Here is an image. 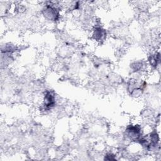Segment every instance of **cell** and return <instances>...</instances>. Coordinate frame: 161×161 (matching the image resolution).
Instances as JSON below:
<instances>
[{
	"label": "cell",
	"instance_id": "2",
	"mask_svg": "<svg viewBox=\"0 0 161 161\" xmlns=\"http://www.w3.org/2000/svg\"><path fill=\"white\" fill-rule=\"evenodd\" d=\"M106 35L105 30L100 27L96 28L93 31V37L97 41H103Z\"/></svg>",
	"mask_w": 161,
	"mask_h": 161
},
{
	"label": "cell",
	"instance_id": "1",
	"mask_svg": "<svg viewBox=\"0 0 161 161\" xmlns=\"http://www.w3.org/2000/svg\"><path fill=\"white\" fill-rule=\"evenodd\" d=\"M55 103L54 96L50 92H47L44 97V108L46 109L51 108Z\"/></svg>",
	"mask_w": 161,
	"mask_h": 161
}]
</instances>
